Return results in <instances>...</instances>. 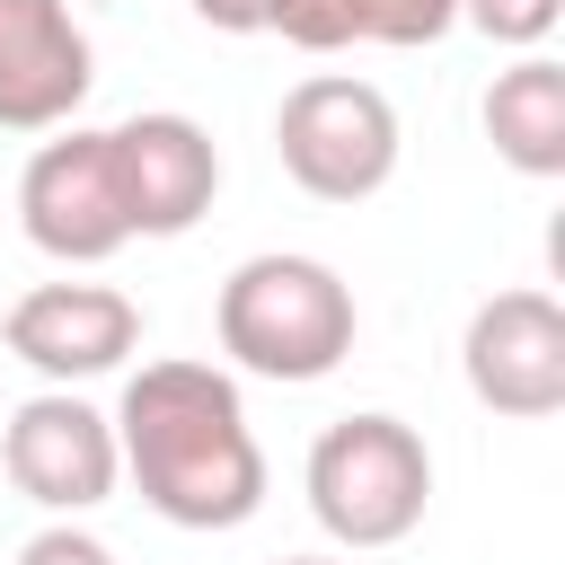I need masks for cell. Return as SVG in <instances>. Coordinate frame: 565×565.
<instances>
[{
    "label": "cell",
    "instance_id": "cell-7",
    "mask_svg": "<svg viewBox=\"0 0 565 565\" xmlns=\"http://www.w3.org/2000/svg\"><path fill=\"white\" fill-rule=\"evenodd\" d=\"M0 468H9V486H18L26 503H44V512H97V503L115 494V477H124L115 424H106L88 397H71V388H44V397H26V406L0 424Z\"/></svg>",
    "mask_w": 565,
    "mask_h": 565
},
{
    "label": "cell",
    "instance_id": "cell-17",
    "mask_svg": "<svg viewBox=\"0 0 565 565\" xmlns=\"http://www.w3.org/2000/svg\"><path fill=\"white\" fill-rule=\"evenodd\" d=\"M282 565H327V556H282Z\"/></svg>",
    "mask_w": 565,
    "mask_h": 565
},
{
    "label": "cell",
    "instance_id": "cell-15",
    "mask_svg": "<svg viewBox=\"0 0 565 565\" xmlns=\"http://www.w3.org/2000/svg\"><path fill=\"white\" fill-rule=\"evenodd\" d=\"M18 565H115V547L88 539V530H71V521H53V530H35L18 547Z\"/></svg>",
    "mask_w": 565,
    "mask_h": 565
},
{
    "label": "cell",
    "instance_id": "cell-5",
    "mask_svg": "<svg viewBox=\"0 0 565 565\" xmlns=\"http://www.w3.org/2000/svg\"><path fill=\"white\" fill-rule=\"evenodd\" d=\"M18 230L26 247H44L53 265H106L115 247H132V212H124V177H115V141L71 124L62 141H44L18 177Z\"/></svg>",
    "mask_w": 565,
    "mask_h": 565
},
{
    "label": "cell",
    "instance_id": "cell-6",
    "mask_svg": "<svg viewBox=\"0 0 565 565\" xmlns=\"http://www.w3.org/2000/svg\"><path fill=\"white\" fill-rule=\"evenodd\" d=\"M459 371L477 388V406L512 415V424H539L565 406V309L547 291H494L477 300L468 335H459Z\"/></svg>",
    "mask_w": 565,
    "mask_h": 565
},
{
    "label": "cell",
    "instance_id": "cell-16",
    "mask_svg": "<svg viewBox=\"0 0 565 565\" xmlns=\"http://www.w3.org/2000/svg\"><path fill=\"white\" fill-rule=\"evenodd\" d=\"M265 9L274 0H194V18L221 26V35H265Z\"/></svg>",
    "mask_w": 565,
    "mask_h": 565
},
{
    "label": "cell",
    "instance_id": "cell-1",
    "mask_svg": "<svg viewBox=\"0 0 565 565\" xmlns=\"http://www.w3.org/2000/svg\"><path fill=\"white\" fill-rule=\"evenodd\" d=\"M115 459L141 503L177 530H238L265 503V450L247 433L238 380L212 362H141L115 397Z\"/></svg>",
    "mask_w": 565,
    "mask_h": 565
},
{
    "label": "cell",
    "instance_id": "cell-12",
    "mask_svg": "<svg viewBox=\"0 0 565 565\" xmlns=\"http://www.w3.org/2000/svg\"><path fill=\"white\" fill-rule=\"evenodd\" d=\"M362 44H441L459 26V0H353Z\"/></svg>",
    "mask_w": 565,
    "mask_h": 565
},
{
    "label": "cell",
    "instance_id": "cell-13",
    "mask_svg": "<svg viewBox=\"0 0 565 565\" xmlns=\"http://www.w3.org/2000/svg\"><path fill=\"white\" fill-rule=\"evenodd\" d=\"M265 26H274L282 44H300V53L362 44V18H353V0H274V9H265Z\"/></svg>",
    "mask_w": 565,
    "mask_h": 565
},
{
    "label": "cell",
    "instance_id": "cell-14",
    "mask_svg": "<svg viewBox=\"0 0 565 565\" xmlns=\"http://www.w3.org/2000/svg\"><path fill=\"white\" fill-rule=\"evenodd\" d=\"M459 18H468L486 44H512V53H530V44H547V35H556L565 0H459Z\"/></svg>",
    "mask_w": 565,
    "mask_h": 565
},
{
    "label": "cell",
    "instance_id": "cell-11",
    "mask_svg": "<svg viewBox=\"0 0 565 565\" xmlns=\"http://www.w3.org/2000/svg\"><path fill=\"white\" fill-rule=\"evenodd\" d=\"M486 141L503 168L521 177H565V71L547 53H521L512 71H494L486 88Z\"/></svg>",
    "mask_w": 565,
    "mask_h": 565
},
{
    "label": "cell",
    "instance_id": "cell-10",
    "mask_svg": "<svg viewBox=\"0 0 565 565\" xmlns=\"http://www.w3.org/2000/svg\"><path fill=\"white\" fill-rule=\"evenodd\" d=\"M88 35L71 0H0V124L9 132H62L88 106Z\"/></svg>",
    "mask_w": 565,
    "mask_h": 565
},
{
    "label": "cell",
    "instance_id": "cell-8",
    "mask_svg": "<svg viewBox=\"0 0 565 565\" xmlns=\"http://www.w3.org/2000/svg\"><path fill=\"white\" fill-rule=\"evenodd\" d=\"M0 335L35 380L71 388V380H106L141 353V309L115 282H35L26 300H9Z\"/></svg>",
    "mask_w": 565,
    "mask_h": 565
},
{
    "label": "cell",
    "instance_id": "cell-4",
    "mask_svg": "<svg viewBox=\"0 0 565 565\" xmlns=\"http://www.w3.org/2000/svg\"><path fill=\"white\" fill-rule=\"evenodd\" d=\"M274 150H282V177L318 203H362L397 177V106L371 88V79H344V71H318L282 97L274 115Z\"/></svg>",
    "mask_w": 565,
    "mask_h": 565
},
{
    "label": "cell",
    "instance_id": "cell-2",
    "mask_svg": "<svg viewBox=\"0 0 565 565\" xmlns=\"http://www.w3.org/2000/svg\"><path fill=\"white\" fill-rule=\"evenodd\" d=\"M212 335L256 380H327L353 353V282L318 256H247L212 300Z\"/></svg>",
    "mask_w": 565,
    "mask_h": 565
},
{
    "label": "cell",
    "instance_id": "cell-3",
    "mask_svg": "<svg viewBox=\"0 0 565 565\" xmlns=\"http://www.w3.org/2000/svg\"><path fill=\"white\" fill-rule=\"evenodd\" d=\"M300 486L335 547H397L433 503V450L397 415H344L309 441Z\"/></svg>",
    "mask_w": 565,
    "mask_h": 565
},
{
    "label": "cell",
    "instance_id": "cell-9",
    "mask_svg": "<svg viewBox=\"0 0 565 565\" xmlns=\"http://www.w3.org/2000/svg\"><path fill=\"white\" fill-rule=\"evenodd\" d=\"M115 177H124V212H132V238H185L212 194H221V150L194 115L177 106H150V115H124L115 132Z\"/></svg>",
    "mask_w": 565,
    "mask_h": 565
}]
</instances>
